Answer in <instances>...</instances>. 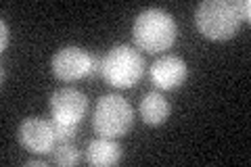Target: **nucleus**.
Here are the masks:
<instances>
[{"instance_id": "9", "label": "nucleus", "mask_w": 251, "mask_h": 167, "mask_svg": "<svg viewBox=\"0 0 251 167\" xmlns=\"http://www.w3.org/2000/svg\"><path fill=\"white\" fill-rule=\"evenodd\" d=\"M122 159V146L115 142V138L99 136L97 140L88 142L86 146V161L94 167H109L120 163Z\"/></svg>"}, {"instance_id": "11", "label": "nucleus", "mask_w": 251, "mask_h": 167, "mask_svg": "<svg viewBox=\"0 0 251 167\" xmlns=\"http://www.w3.org/2000/svg\"><path fill=\"white\" fill-rule=\"evenodd\" d=\"M50 161L61 167H72L80 161V150H77L72 142H59L50 153Z\"/></svg>"}, {"instance_id": "6", "label": "nucleus", "mask_w": 251, "mask_h": 167, "mask_svg": "<svg viewBox=\"0 0 251 167\" xmlns=\"http://www.w3.org/2000/svg\"><path fill=\"white\" fill-rule=\"evenodd\" d=\"M17 138L29 153H36V155H50L52 148L59 142L57 136H54L50 119H40V117L23 119L19 123Z\"/></svg>"}, {"instance_id": "8", "label": "nucleus", "mask_w": 251, "mask_h": 167, "mask_svg": "<svg viewBox=\"0 0 251 167\" xmlns=\"http://www.w3.org/2000/svg\"><path fill=\"white\" fill-rule=\"evenodd\" d=\"M188 67L186 63L176 57V54H163L157 59L151 69H149V77L159 90H174L186 79Z\"/></svg>"}, {"instance_id": "13", "label": "nucleus", "mask_w": 251, "mask_h": 167, "mask_svg": "<svg viewBox=\"0 0 251 167\" xmlns=\"http://www.w3.org/2000/svg\"><path fill=\"white\" fill-rule=\"evenodd\" d=\"M0 29H2V36H0V50H6V46H9V40H11V31H9V25H6L4 19L0 21Z\"/></svg>"}, {"instance_id": "1", "label": "nucleus", "mask_w": 251, "mask_h": 167, "mask_svg": "<svg viewBox=\"0 0 251 167\" xmlns=\"http://www.w3.org/2000/svg\"><path fill=\"white\" fill-rule=\"evenodd\" d=\"M178 27L174 17L157 6H149L136 17L134 27H132V38L134 44L145 52H163L176 42Z\"/></svg>"}, {"instance_id": "3", "label": "nucleus", "mask_w": 251, "mask_h": 167, "mask_svg": "<svg viewBox=\"0 0 251 167\" xmlns=\"http://www.w3.org/2000/svg\"><path fill=\"white\" fill-rule=\"evenodd\" d=\"M145 73V59L130 44H115L103 57L100 75L113 88H132Z\"/></svg>"}, {"instance_id": "7", "label": "nucleus", "mask_w": 251, "mask_h": 167, "mask_svg": "<svg viewBox=\"0 0 251 167\" xmlns=\"http://www.w3.org/2000/svg\"><path fill=\"white\" fill-rule=\"evenodd\" d=\"M92 54L80 46H65L54 52L52 57V73L63 82H75L82 77H90Z\"/></svg>"}, {"instance_id": "14", "label": "nucleus", "mask_w": 251, "mask_h": 167, "mask_svg": "<svg viewBox=\"0 0 251 167\" xmlns=\"http://www.w3.org/2000/svg\"><path fill=\"white\" fill-rule=\"evenodd\" d=\"M25 165H42V167H46V161H44L42 157L40 159H27Z\"/></svg>"}, {"instance_id": "4", "label": "nucleus", "mask_w": 251, "mask_h": 167, "mask_svg": "<svg viewBox=\"0 0 251 167\" xmlns=\"http://www.w3.org/2000/svg\"><path fill=\"white\" fill-rule=\"evenodd\" d=\"M134 123V109L120 94H105L97 100L92 115V128L99 136L122 138Z\"/></svg>"}, {"instance_id": "2", "label": "nucleus", "mask_w": 251, "mask_h": 167, "mask_svg": "<svg viewBox=\"0 0 251 167\" xmlns=\"http://www.w3.org/2000/svg\"><path fill=\"white\" fill-rule=\"evenodd\" d=\"M197 29L209 40H228L239 31L241 17L237 4L228 0H203L195 11Z\"/></svg>"}, {"instance_id": "5", "label": "nucleus", "mask_w": 251, "mask_h": 167, "mask_svg": "<svg viewBox=\"0 0 251 167\" xmlns=\"http://www.w3.org/2000/svg\"><path fill=\"white\" fill-rule=\"evenodd\" d=\"M49 109L52 121L77 128L82 123L86 111H88V98H86L84 92L75 88H61L52 92L49 100Z\"/></svg>"}, {"instance_id": "12", "label": "nucleus", "mask_w": 251, "mask_h": 167, "mask_svg": "<svg viewBox=\"0 0 251 167\" xmlns=\"http://www.w3.org/2000/svg\"><path fill=\"white\" fill-rule=\"evenodd\" d=\"M234 4H237V11H239L241 21L243 19L249 21L251 19V2H249V0H239V2H234Z\"/></svg>"}, {"instance_id": "10", "label": "nucleus", "mask_w": 251, "mask_h": 167, "mask_svg": "<svg viewBox=\"0 0 251 167\" xmlns=\"http://www.w3.org/2000/svg\"><path fill=\"white\" fill-rule=\"evenodd\" d=\"M140 117L149 125H161L166 123V119L170 117V102L166 100L161 92H147L143 100H140Z\"/></svg>"}]
</instances>
